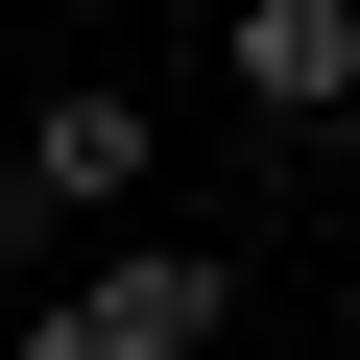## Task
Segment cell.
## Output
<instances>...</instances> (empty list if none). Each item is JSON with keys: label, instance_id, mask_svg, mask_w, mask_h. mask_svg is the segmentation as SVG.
<instances>
[{"label": "cell", "instance_id": "cell-1", "mask_svg": "<svg viewBox=\"0 0 360 360\" xmlns=\"http://www.w3.org/2000/svg\"><path fill=\"white\" fill-rule=\"evenodd\" d=\"M217 336H240V264L217 240H120V264H72L25 312V360H217Z\"/></svg>", "mask_w": 360, "mask_h": 360}, {"label": "cell", "instance_id": "cell-2", "mask_svg": "<svg viewBox=\"0 0 360 360\" xmlns=\"http://www.w3.org/2000/svg\"><path fill=\"white\" fill-rule=\"evenodd\" d=\"M72 217H144V72H49L0 144V240H72Z\"/></svg>", "mask_w": 360, "mask_h": 360}, {"label": "cell", "instance_id": "cell-3", "mask_svg": "<svg viewBox=\"0 0 360 360\" xmlns=\"http://www.w3.org/2000/svg\"><path fill=\"white\" fill-rule=\"evenodd\" d=\"M217 72H240V120H264V144H360V0H240Z\"/></svg>", "mask_w": 360, "mask_h": 360}, {"label": "cell", "instance_id": "cell-4", "mask_svg": "<svg viewBox=\"0 0 360 360\" xmlns=\"http://www.w3.org/2000/svg\"><path fill=\"white\" fill-rule=\"evenodd\" d=\"M72 25H144V0H72Z\"/></svg>", "mask_w": 360, "mask_h": 360}, {"label": "cell", "instance_id": "cell-5", "mask_svg": "<svg viewBox=\"0 0 360 360\" xmlns=\"http://www.w3.org/2000/svg\"><path fill=\"white\" fill-rule=\"evenodd\" d=\"M0 144H25V96H0Z\"/></svg>", "mask_w": 360, "mask_h": 360}]
</instances>
